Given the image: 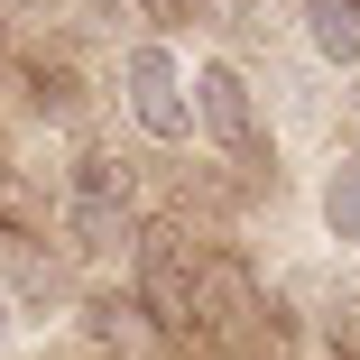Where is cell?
<instances>
[{
    "mask_svg": "<svg viewBox=\"0 0 360 360\" xmlns=\"http://www.w3.org/2000/svg\"><path fill=\"white\" fill-rule=\"evenodd\" d=\"M194 268H203V250L185 240V231H139V314H148L167 342L176 333H194Z\"/></svg>",
    "mask_w": 360,
    "mask_h": 360,
    "instance_id": "3957f363",
    "label": "cell"
},
{
    "mask_svg": "<svg viewBox=\"0 0 360 360\" xmlns=\"http://www.w3.org/2000/svg\"><path fill=\"white\" fill-rule=\"evenodd\" d=\"M84 333H93L111 360H167V333L139 314V296H93V305H84Z\"/></svg>",
    "mask_w": 360,
    "mask_h": 360,
    "instance_id": "5b68a950",
    "label": "cell"
},
{
    "mask_svg": "<svg viewBox=\"0 0 360 360\" xmlns=\"http://www.w3.org/2000/svg\"><path fill=\"white\" fill-rule=\"evenodd\" d=\"M314 212H323V240H333V250H360V148H342V158L323 167Z\"/></svg>",
    "mask_w": 360,
    "mask_h": 360,
    "instance_id": "52a82bcc",
    "label": "cell"
},
{
    "mask_svg": "<svg viewBox=\"0 0 360 360\" xmlns=\"http://www.w3.org/2000/svg\"><path fill=\"white\" fill-rule=\"evenodd\" d=\"M120 102H129V120L148 129V139H194V102H185V65H176V46L167 37H139L129 56H120Z\"/></svg>",
    "mask_w": 360,
    "mask_h": 360,
    "instance_id": "6da1fadb",
    "label": "cell"
},
{
    "mask_svg": "<svg viewBox=\"0 0 360 360\" xmlns=\"http://www.w3.org/2000/svg\"><path fill=\"white\" fill-rule=\"evenodd\" d=\"M305 10V46L333 75H360V0H296Z\"/></svg>",
    "mask_w": 360,
    "mask_h": 360,
    "instance_id": "8992f818",
    "label": "cell"
},
{
    "mask_svg": "<svg viewBox=\"0 0 360 360\" xmlns=\"http://www.w3.org/2000/svg\"><path fill=\"white\" fill-rule=\"evenodd\" d=\"M185 102H194V129H203V148H222V158H259V93L231 56H203L194 75H185Z\"/></svg>",
    "mask_w": 360,
    "mask_h": 360,
    "instance_id": "7a4b0ae2",
    "label": "cell"
},
{
    "mask_svg": "<svg viewBox=\"0 0 360 360\" xmlns=\"http://www.w3.org/2000/svg\"><path fill=\"white\" fill-rule=\"evenodd\" d=\"M129 10H148V19H158V28H185V19H194V10H203V0H129Z\"/></svg>",
    "mask_w": 360,
    "mask_h": 360,
    "instance_id": "ba28073f",
    "label": "cell"
},
{
    "mask_svg": "<svg viewBox=\"0 0 360 360\" xmlns=\"http://www.w3.org/2000/svg\"><path fill=\"white\" fill-rule=\"evenodd\" d=\"M75 250H93V259L139 250V222H129V176H111V158H84V176H75Z\"/></svg>",
    "mask_w": 360,
    "mask_h": 360,
    "instance_id": "277c9868",
    "label": "cell"
},
{
    "mask_svg": "<svg viewBox=\"0 0 360 360\" xmlns=\"http://www.w3.org/2000/svg\"><path fill=\"white\" fill-rule=\"evenodd\" d=\"M351 111H360V75H351Z\"/></svg>",
    "mask_w": 360,
    "mask_h": 360,
    "instance_id": "30bf717a",
    "label": "cell"
},
{
    "mask_svg": "<svg viewBox=\"0 0 360 360\" xmlns=\"http://www.w3.org/2000/svg\"><path fill=\"white\" fill-rule=\"evenodd\" d=\"M10 323H19V305H10V277H0V342H10Z\"/></svg>",
    "mask_w": 360,
    "mask_h": 360,
    "instance_id": "9c48e42d",
    "label": "cell"
}]
</instances>
